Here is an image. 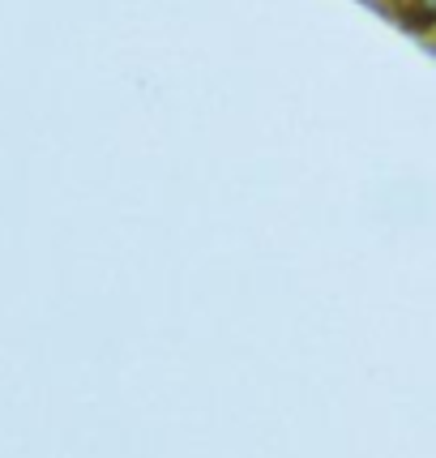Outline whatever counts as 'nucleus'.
Here are the masks:
<instances>
[{"label": "nucleus", "mask_w": 436, "mask_h": 458, "mask_svg": "<svg viewBox=\"0 0 436 458\" xmlns=\"http://www.w3.org/2000/svg\"><path fill=\"white\" fill-rule=\"evenodd\" d=\"M394 13L419 35H436V0H402Z\"/></svg>", "instance_id": "obj_1"}]
</instances>
